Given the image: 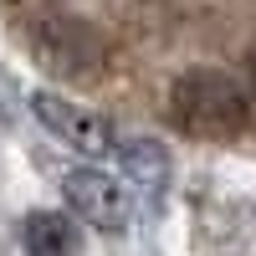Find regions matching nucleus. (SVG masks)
I'll use <instances>...</instances> for the list:
<instances>
[{
	"mask_svg": "<svg viewBox=\"0 0 256 256\" xmlns=\"http://www.w3.org/2000/svg\"><path fill=\"white\" fill-rule=\"evenodd\" d=\"M113 154H118L123 180L134 184V190H144L148 200L164 190V180H169V154H164V144H154V138H128V144L113 148Z\"/></svg>",
	"mask_w": 256,
	"mask_h": 256,
	"instance_id": "nucleus-5",
	"label": "nucleus"
},
{
	"mask_svg": "<svg viewBox=\"0 0 256 256\" xmlns=\"http://www.w3.org/2000/svg\"><path fill=\"white\" fill-rule=\"evenodd\" d=\"M31 113H36V123L46 128L52 138H62V144H72L77 154H113V123L102 118V113H92L88 102H77V98H67V92H36L31 98Z\"/></svg>",
	"mask_w": 256,
	"mask_h": 256,
	"instance_id": "nucleus-3",
	"label": "nucleus"
},
{
	"mask_svg": "<svg viewBox=\"0 0 256 256\" xmlns=\"http://www.w3.org/2000/svg\"><path fill=\"white\" fill-rule=\"evenodd\" d=\"M169 123L190 138H236L251 123V92L220 67H195L169 88Z\"/></svg>",
	"mask_w": 256,
	"mask_h": 256,
	"instance_id": "nucleus-1",
	"label": "nucleus"
},
{
	"mask_svg": "<svg viewBox=\"0 0 256 256\" xmlns=\"http://www.w3.org/2000/svg\"><path fill=\"white\" fill-rule=\"evenodd\" d=\"M20 241L31 256H72L77 251V226L67 210H31L20 226Z\"/></svg>",
	"mask_w": 256,
	"mask_h": 256,
	"instance_id": "nucleus-6",
	"label": "nucleus"
},
{
	"mask_svg": "<svg viewBox=\"0 0 256 256\" xmlns=\"http://www.w3.org/2000/svg\"><path fill=\"white\" fill-rule=\"evenodd\" d=\"M31 41H36V56L46 62L52 72H62V77L92 72L102 62V52H108L98 41V31L88 26V20H77V16H46V20H36Z\"/></svg>",
	"mask_w": 256,
	"mask_h": 256,
	"instance_id": "nucleus-4",
	"label": "nucleus"
},
{
	"mask_svg": "<svg viewBox=\"0 0 256 256\" xmlns=\"http://www.w3.org/2000/svg\"><path fill=\"white\" fill-rule=\"evenodd\" d=\"M251 88H256V67H251Z\"/></svg>",
	"mask_w": 256,
	"mask_h": 256,
	"instance_id": "nucleus-7",
	"label": "nucleus"
},
{
	"mask_svg": "<svg viewBox=\"0 0 256 256\" xmlns=\"http://www.w3.org/2000/svg\"><path fill=\"white\" fill-rule=\"evenodd\" d=\"M62 195L88 226L108 230V236L128 230V220H134V190L123 174H108V169H72L62 180Z\"/></svg>",
	"mask_w": 256,
	"mask_h": 256,
	"instance_id": "nucleus-2",
	"label": "nucleus"
}]
</instances>
